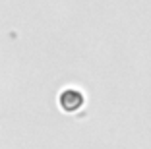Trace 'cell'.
<instances>
[{"label":"cell","mask_w":151,"mask_h":149,"mask_svg":"<svg viewBox=\"0 0 151 149\" xmlns=\"http://www.w3.org/2000/svg\"><path fill=\"white\" fill-rule=\"evenodd\" d=\"M58 105L64 112H76L83 107V93L78 89H64L58 97Z\"/></svg>","instance_id":"cell-1"}]
</instances>
